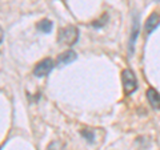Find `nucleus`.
Wrapping results in <instances>:
<instances>
[{
	"label": "nucleus",
	"mask_w": 160,
	"mask_h": 150,
	"mask_svg": "<svg viewBox=\"0 0 160 150\" xmlns=\"http://www.w3.org/2000/svg\"><path fill=\"white\" fill-rule=\"evenodd\" d=\"M139 27H140V23H139V17L136 16L133 19L132 33H131V37H129V56H131L132 52H133V45H135V41H136L138 35H139Z\"/></svg>",
	"instance_id": "0eeeda50"
},
{
	"label": "nucleus",
	"mask_w": 160,
	"mask_h": 150,
	"mask_svg": "<svg viewBox=\"0 0 160 150\" xmlns=\"http://www.w3.org/2000/svg\"><path fill=\"white\" fill-rule=\"evenodd\" d=\"M3 36H4V33H3L2 27H0V43H2V40H3Z\"/></svg>",
	"instance_id": "1a4fd4ad"
},
{
	"label": "nucleus",
	"mask_w": 160,
	"mask_h": 150,
	"mask_svg": "<svg viewBox=\"0 0 160 150\" xmlns=\"http://www.w3.org/2000/svg\"><path fill=\"white\" fill-rule=\"evenodd\" d=\"M147 98H148V102L149 105L156 109V110H159L160 109V94L158 91H155L153 88H149L147 91Z\"/></svg>",
	"instance_id": "423d86ee"
},
{
	"label": "nucleus",
	"mask_w": 160,
	"mask_h": 150,
	"mask_svg": "<svg viewBox=\"0 0 160 150\" xmlns=\"http://www.w3.org/2000/svg\"><path fill=\"white\" fill-rule=\"evenodd\" d=\"M53 67H55V64H53V61L51 59H44L38 64L36 67H35L33 74L36 77H44V76H47L48 73H51Z\"/></svg>",
	"instance_id": "7ed1b4c3"
},
{
	"label": "nucleus",
	"mask_w": 160,
	"mask_h": 150,
	"mask_svg": "<svg viewBox=\"0 0 160 150\" xmlns=\"http://www.w3.org/2000/svg\"><path fill=\"white\" fill-rule=\"evenodd\" d=\"M59 41L64 45H73L79 39V31L75 26H67L59 32Z\"/></svg>",
	"instance_id": "f257e3e1"
},
{
	"label": "nucleus",
	"mask_w": 160,
	"mask_h": 150,
	"mask_svg": "<svg viewBox=\"0 0 160 150\" xmlns=\"http://www.w3.org/2000/svg\"><path fill=\"white\" fill-rule=\"evenodd\" d=\"M122 81H123V89L126 96H129L132 94L138 88V80L135 73L131 71V69H124L122 73Z\"/></svg>",
	"instance_id": "f03ea898"
},
{
	"label": "nucleus",
	"mask_w": 160,
	"mask_h": 150,
	"mask_svg": "<svg viewBox=\"0 0 160 150\" xmlns=\"http://www.w3.org/2000/svg\"><path fill=\"white\" fill-rule=\"evenodd\" d=\"M38 29L39 31H42V32H44V33H48L52 29V21L51 20H47V19L42 20V21L38 24Z\"/></svg>",
	"instance_id": "6e6552de"
},
{
	"label": "nucleus",
	"mask_w": 160,
	"mask_h": 150,
	"mask_svg": "<svg viewBox=\"0 0 160 150\" xmlns=\"http://www.w3.org/2000/svg\"><path fill=\"white\" fill-rule=\"evenodd\" d=\"M76 53H75L73 51H66L63 53H60L58 59H56V65L58 67H64L67 65V64H71L72 61H75L76 60Z\"/></svg>",
	"instance_id": "39448f33"
},
{
	"label": "nucleus",
	"mask_w": 160,
	"mask_h": 150,
	"mask_svg": "<svg viewBox=\"0 0 160 150\" xmlns=\"http://www.w3.org/2000/svg\"><path fill=\"white\" fill-rule=\"evenodd\" d=\"M160 24V16L158 12H152L148 16V19L146 20V26H144V31H146L147 35H151L155 29L159 27Z\"/></svg>",
	"instance_id": "20e7f679"
}]
</instances>
